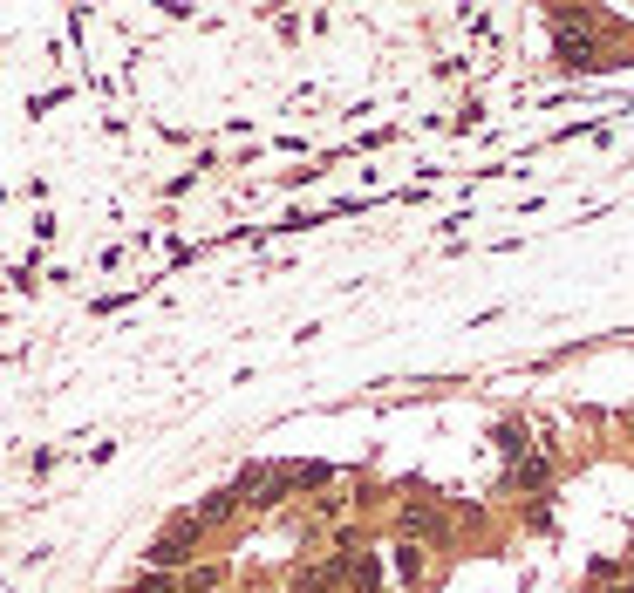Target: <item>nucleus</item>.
Returning a JSON list of instances; mask_svg holds the SVG:
<instances>
[{
  "label": "nucleus",
  "mask_w": 634,
  "mask_h": 593,
  "mask_svg": "<svg viewBox=\"0 0 634 593\" xmlns=\"http://www.w3.org/2000/svg\"><path fill=\"white\" fill-rule=\"evenodd\" d=\"M192 532H198V518H177L171 532L151 546V559H157V566H177V559H185V546H192Z\"/></svg>",
  "instance_id": "1"
},
{
  "label": "nucleus",
  "mask_w": 634,
  "mask_h": 593,
  "mask_svg": "<svg viewBox=\"0 0 634 593\" xmlns=\"http://www.w3.org/2000/svg\"><path fill=\"white\" fill-rule=\"evenodd\" d=\"M136 593H171V580L157 573V580H144V587H136Z\"/></svg>",
  "instance_id": "2"
}]
</instances>
